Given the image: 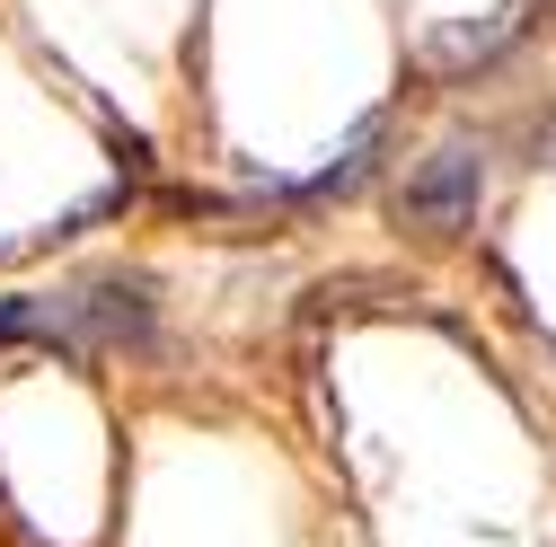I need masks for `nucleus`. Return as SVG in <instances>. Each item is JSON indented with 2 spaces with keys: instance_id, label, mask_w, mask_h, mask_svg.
I'll return each mask as SVG.
<instances>
[{
  "instance_id": "f257e3e1",
  "label": "nucleus",
  "mask_w": 556,
  "mask_h": 547,
  "mask_svg": "<svg viewBox=\"0 0 556 547\" xmlns=\"http://www.w3.org/2000/svg\"><path fill=\"white\" fill-rule=\"evenodd\" d=\"M485 203V151L477 142H433L406 177V221L433 230V239H459Z\"/></svg>"
},
{
  "instance_id": "f03ea898",
  "label": "nucleus",
  "mask_w": 556,
  "mask_h": 547,
  "mask_svg": "<svg viewBox=\"0 0 556 547\" xmlns=\"http://www.w3.org/2000/svg\"><path fill=\"white\" fill-rule=\"evenodd\" d=\"M27 327H45L36 301H0V335H27Z\"/></svg>"
}]
</instances>
